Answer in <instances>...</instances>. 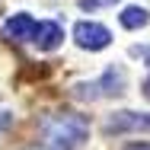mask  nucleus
<instances>
[{
	"label": "nucleus",
	"mask_w": 150,
	"mask_h": 150,
	"mask_svg": "<svg viewBox=\"0 0 150 150\" xmlns=\"http://www.w3.org/2000/svg\"><path fill=\"white\" fill-rule=\"evenodd\" d=\"M10 125H13V115H10V112H0V134H3Z\"/></svg>",
	"instance_id": "9"
},
{
	"label": "nucleus",
	"mask_w": 150,
	"mask_h": 150,
	"mask_svg": "<svg viewBox=\"0 0 150 150\" xmlns=\"http://www.w3.org/2000/svg\"><path fill=\"white\" fill-rule=\"evenodd\" d=\"M112 3H118V0H80L83 10H99V6H112Z\"/></svg>",
	"instance_id": "8"
},
{
	"label": "nucleus",
	"mask_w": 150,
	"mask_h": 150,
	"mask_svg": "<svg viewBox=\"0 0 150 150\" xmlns=\"http://www.w3.org/2000/svg\"><path fill=\"white\" fill-rule=\"evenodd\" d=\"M61 38H64V32H61L58 23H38L32 45H35L38 51H54V48L61 45Z\"/></svg>",
	"instance_id": "6"
},
{
	"label": "nucleus",
	"mask_w": 150,
	"mask_h": 150,
	"mask_svg": "<svg viewBox=\"0 0 150 150\" xmlns=\"http://www.w3.org/2000/svg\"><path fill=\"white\" fill-rule=\"evenodd\" d=\"M74 42H77L83 51H102V48H109L112 32L105 29L102 23H90V19H83V23L74 26Z\"/></svg>",
	"instance_id": "3"
},
{
	"label": "nucleus",
	"mask_w": 150,
	"mask_h": 150,
	"mask_svg": "<svg viewBox=\"0 0 150 150\" xmlns=\"http://www.w3.org/2000/svg\"><path fill=\"white\" fill-rule=\"evenodd\" d=\"M144 96L150 99V77H147V83H144Z\"/></svg>",
	"instance_id": "11"
},
{
	"label": "nucleus",
	"mask_w": 150,
	"mask_h": 150,
	"mask_svg": "<svg viewBox=\"0 0 150 150\" xmlns=\"http://www.w3.org/2000/svg\"><path fill=\"white\" fill-rule=\"evenodd\" d=\"M35 29H38V23L32 19L29 13H16V16H10L6 23H3V38L6 42H32L35 38Z\"/></svg>",
	"instance_id": "5"
},
{
	"label": "nucleus",
	"mask_w": 150,
	"mask_h": 150,
	"mask_svg": "<svg viewBox=\"0 0 150 150\" xmlns=\"http://www.w3.org/2000/svg\"><path fill=\"white\" fill-rule=\"evenodd\" d=\"M118 19H121L125 29H144V26L150 23V13L144 10V6H125Z\"/></svg>",
	"instance_id": "7"
},
{
	"label": "nucleus",
	"mask_w": 150,
	"mask_h": 150,
	"mask_svg": "<svg viewBox=\"0 0 150 150\" xmlns=\"http://www.w3.org/2000/svg\"><path fill=\"white\" fill-rule=\"evenodd\" d=\"M121 86H125V70L118 67H109L102 74L99 83H77L74 86V96L77 99H96V96H118Z\"/></svg>",
	"instance_id": "2"
},
{
	"label": "nucleus",
	"mask_w": 150,
	"mask_h": 150,
	"mask_svg": "<svg viewBox=\"0 0 150 150\" xmlns=\"http://www.w3.org/2000/svg\"><path fill=\"white\" fill-rule=\"evenodd\" d=\"M105 131H109V134H121V131H150V115L131 112V109L115 112V115H109V121H105Z\"/></svg>",
	"instance_id": "4"
},
{
	"label": "nucleus",
	"mask_w": 150,
	"mask_h": 150,
	"mask_svg": "<svg viewBox=\"0 0 150 150\" xmlns=\"http://www.w3.org/2000/svg\"><path fill=\"white\" fill-rule=\"evenodd\" d=\"M90 134L86 115L77 112H58L42 125V147L45 150H77Z\"/></svg>",
	"instance_id": "1"
},
{
	"label": "nucleus",
	"mask_w": 150,
	"mask_h": 150,
	"mask_svg": "<svg viewBox=\"0 0 150 150\" xmlns=\"http://www.w3.org/2000/svg\"><path fill=\"white\" fill-rule=\"evenodd\" d=\"M125 150H150V144H128Z\"/></svg>",
	"instance_id": "10"
}]
</instances>
